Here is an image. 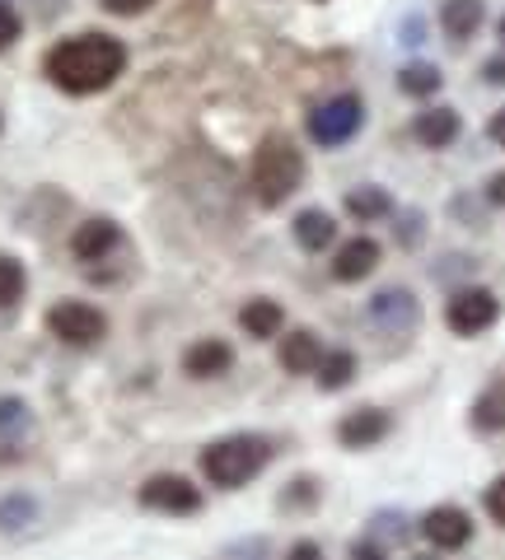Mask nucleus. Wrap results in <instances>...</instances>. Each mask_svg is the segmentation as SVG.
Masks as SVG:
<instances>
[{"instance_id":"1","label":"nucleus","mask_w":505,"mask_h":560,"mask_svg":"<svg viewBox=\"0 0 505 560\" xmlns=\"http://www.w3.org/2000/svg\"><path fill=\"white\" fill-rule=\"evenodd\" d=\"M127 70V43L113 38V33H76V38H61L57 47L43 57V75L57 84L61 94H103L108 84Z\"/></svg>"},{"instance_id":"2","label":"nucleus","mask_w":505,"mask_h":560,"mask_svg":"<svg viewBox=\"0 0 505 560\" xmlns=\"http://www.w3.org/2000/svg\"><path fill=\"white\" fill-rule=\"evenodd\" d=\"M249 183H253V197L263 201L267 210L286 206V197H295L305 183V154L290 136L282 131H267L253 150V164H249Z\"/></svg>"},{"instance_id":"3","label":"nucleus","mask_w":505,"mask_h":560,"mask_svg":"<svg viewBox=\"0 0 505 560\" xmlns=\"http://www.w3.org/2000/svg\"><path fill=\"white\" fill-rule=\"evenodd\" d=\"M197 463H202V477L211 486L239 490L272 463V440H263V434H225V440L202 448Z\"/></svg>"},{"instance_id":"4","label":"nucleus","mask_w":505,"mask_h":560,"mask_svg":"<svg viewBox=\"0 0 505 560\" xmlns=\"http://www.w3.org/2000/svg\"><path fill=\"white\" fill-rule=\"evenodd\" d=\"M360 127H365V103H360V94L323 98L319 108H313V113L305 117L309 140H313V145H323V150L346 145V140H352Z\"/></svg>"},{"instance_id":"5","label":"nucleus","mask_w":505,"mask_h":560,"mask_svg":"<svg viewBox=\"0 0 505 560\" xmlns=\"http://www.w3.org/2000/svg\"><path fill=\"white\" fill-rule=\"evenodd\" d=\"M47 331L57 337L61 346H99L103 337H108V313L84 304V300H61L47 308Z\"/></svg>"},{"instance_id":"6","label":"nucleus","mask_w":505,"mask_h":560,"mask_svg":"<svg viewBox=\"0 0 505 560\" xmlns=\"http://www.w3.org/2000/svg\"><path fill=\"white\" fill-rule=\"evenodd\" d=\"M496 318H501V300L486 285H463L445 304V323L455 337H482L486 327H496Z\"/></svg>"},{"instance_id":"7","label":"nucleus","mask_w":505,"mask_h":560,"mask_svg":"<svg viewBox=\"0 0 505 560\" xmlns=\"http://www.w3.org/2000/svg\"><path fill=\"white\" fill-rule=\"evenodd\" d=\"M141 504L154 514H173V518H183V514H197L202 510V490L187 481V477H173V471H160V477H150L141 486Z\"/></svg>"},{"instance_id":"8","label":"nucleus","mask_w":505,"mask_h":560,"mask_svg":"<svg viewBox=\"0 0 505 560\" xmlns=\"http://www.w3.org/2000/svg\"><path fill=\"white\" fill-rule=\"evenodd\" d=\"M365 318H370L379 331H389V337H403V331L416 327V318H422V308H416V294L403 290V285H389L379 290L370 304H365Z\"/></svg>"},{"instance_id":"9","label":"nucleus","mask_w":505,"mask_h":560,"mask_svg":"<svg viewBox=\"0 0 505 560\" xmlns=\"http://www.w3.org/2000/svg\"><path fill=\"white\" fill-rule=\"evenodd\" d=\"M422 537L435 551H463L468 541H473V518H468L459 504H435L422 518Z\"/></svg>"},{"instance_id":"10","label":"nucleus","mask_w":505,"mask_h":560,"mask_svg":"<svg viewBox=\"0 0 505 560\" xmlns=\"http://www.w3.org/2000/svg\"><path fill=\"white\" fill-rule=\"evenodd\" d=\"M389 430H393V420L379 407H356V411H346L337 420V440L346 448H375V444L389 440Z\"/></svg>"},{"instance_id":"11","label":"nucleus","mask_w":505,"mask_h":560,"mask_svg":"<svg viewBox=\"0 0 505 560\" xmlns=\"http://www.w3.org/2000/svg\"><path fill=\"white\" fill-rule=\"evenodd\" d=\"M234 370V346L220 337H202L183 350V374L187 378H225Z\"/></svg>"},{"instance_id":"12","label":"nucleus","mask_w":505,"mask_h":560,"mask_svg":"<svg viewBox=\"0 0 505 560\" xmlns=\"http://www.w3.org/2000/svg\"><path fill=\"white\" fill-rule=\"evenodd\" d=\"M122 248V224L108 220V215H94V220H84L76 224V234H71V253L80 261H103L108 253Z\"/></svg>"},{"instance_id":"13","label":"nucleus","mask_w":505,"mask_h":560,"mask_svg":"<svg viewBox=\"0 0 505 560\" xmlns=\"http://www.w3.org/2000/svg\"><path fill=\"white\" fill-rule=\"evenodd\" d=\"M379 267V243L370 234H356V238H346L337 257H333V276L342 280V285H356V280H365Z\"/></svg>"},{"instance_id":"14","label":"nucleus","mask_w":505,"mask_h":560,"mask_svg":"<svg viewBox=\"0 0 505 560\" xmlns=\"http://www.w3.org/2000/svg\"><path fill=\"white\" fill-rule=\"evenodd\" d=\"M459 131H463V121L455 108H422L412 121L416 145H426V150H449L459 140Z\"/></svg>"},{"instance_id":"15","label":"nucleus","mask_w":505,"mask_h":560,"mask_svg":"<svg viewBox=\"0 0 505 560\" xmlns=\"http://www.w3.org/2000/svg\"><path fill=\"white\" fill-rule=\"evenodd\" d=\"M290 230H295V243H300L305 253H323V248H333L337 243V220L328 215V210H319V206L300 210Z\"/></svg>"},{"instance_id":"16","label":"nucleus","mask_w":505,"mask_h":560,"mask_svg":"<svg viewBox=\"0 0 505 560\" xmlns=\"http://www.w3.org/2000/svg\"><path fill=\"white\" fill-rule=\"evenodd\" d=\"M319 355H323V346H319V337H313L309 327L286 331V337H282V350H276V360H282V370H286V374H313Z\"/></svg>"},{"instance_id":"17","label":"nucleus","mask_w":505,"mask_h":560,"mask_svg":"<svg viewBox=\"0 0 505 560\" xmlns=\"http://www.w3.org/2000/svg\"><path fill=\"white\" fill-rule=\"evenodd\" d=\"M482 24H486V5H482V0H445V5H440V28L455 43H468Z\"/></svg>"},{"instance_id":"18","label":"nucleus","mask_w":505,"mask_h":560,"mask_svg":"<svg viewBox=\"0 0 505 560\" xmlns=\"http://www.w3.org/2000/svg\"><path fill=\"white\" fill-rule=\"evenodd\" d=\"M239 327L249 331L253 341H272V337H282V327H286V313L276 300H249L239 308Z\"/></svg>"},{"instance_id":"19","label":"nucleus","mask_w":505,"mask_h":560,"mask_svg":"<svg viewBox=\"0 0 505 560\" xmlns=\"http://www.w3.org/2000/svg\"><path fill=\"white\" fill-rule=\"evenodd\" d=\"M342 206H346V215H352L356 224H375V220L393 215V197L385 187H352Z\"/></svg>"},{"instance_id":"20","label":"nucleus","mask_w":505,"mask_h":560,"mask_svg":"<svg viewBox=\"0 0 505 560\" xmlns=\"http://www.w3.org/2000/svg\"><path fill=\"white\" fill-rule=\"evenodd\" d=\"M313 378H319L323 393H342L356 378V355L352 350H323L319 364H313Z\"/></svg>"},{"instance_id":"21","label":"nucleus","mask_w":505,"mask_h":560,"mask_svg":"<svg viewBox=\"0 0 505 560\" xmlns=\"http://www.w3.org/2000/svg\"><path fill=\"white\" fill-rule=\"evenodd\" d=\"M440 84H445V75H440V66H431V61H412L398 70V90L408 98H431V94H440Z\"/></svg>"},{"instance_id":"22","label":"nucleus","mask_w":505,"mask_h":560,"mask_svg":"<svg viewBox=\"0 0 505 560\" xmlns=\"http://www.w3.org/2000/svg\"><path fill=\"white\" fill-rule=\"evenodd\" d=\"M473 430H482V434H496V430H505V383H492L478 401H473Z\"/></svg>"},{"instance_id":"23","label":"nucleus","mask_w":505,"mask_h":560,"mask_svg":"<svg viewBox=\"0 0 505 560\" xmlns=\"http://www.w3.org/2000/svg\"><path fill=\"white\" fill-rule=\"evenodd\" d=\"M370 533L379 547L385 551H393V547H408V537H412V528H408V514H393V510H379L375 518H370Z\"/></svg>"},{"instance_id":"24","label":"nucleus","mask_w":505,"mask_h":560,"mask_svg":"<svg viewBox=\"0 0 505 560\" xmlns=\"http://www.w3.org/2000/svg\"><path fill=\"white\" fill-rule=\"evenodd\" d=\"M24 290H28V271H24V261L0 257V308H14V304L24 300Z\"/></svg>"},{"instance_id":"25","label":"nucleus","mask_w":505,"mask_h":560,"mask_svg":"<svg viewBox=\"0 0 505 560\" xmlns=\"http://www.w3.org/2000/svg\"><path fill=\"white\" fill-rule=\"evenodd\" d=\"M33 518H38V504H33L28 495L0 500V533H20V528H28Z\"/></svg>"},{"instance_id":"26","label":"nucleus","mask_w":505,"mask_h":560,"mask_svg":"<svg viewBox=\"0 0 505 560\" xmlns=\"http://www.w3.org/2000/svg\"><path fill=\"white\" fill-rule=\"evenodd\" d=\"M28 430V407L24 397H0V440H14V434Z\"/></svg>"},{"instance_id":"27","label":"nucleus","mask_w":505,"mask_h":560,"mask_svg":"<svg viewBox=\"0 0 505 560\" xmlns=\"http://www.w3.org/2000/svg\"><path fill=\"white\" fill-rule=\"evenodd\" d=\"M20 33H24L20 10H14L10 0H0V51H10L14 43H20Z\"/></svg>"},{"instance_id":"28","label":"nucleus","mask_w":505,"mask_h":560,"mask_svg":"<svg viewBox=\"0 0 505 560\" xmlns=\"http://www.w3.org/2000/svg\"><path fill=\"white\" fill-rule=\"evenodd\" d=\"M393 234L403 248H416L422 243V210H403V224H393Z\"/></svg>"},{"instance_id":"29","label":"nucleus","mask_w":505,"mask_h":560,"mask_svg":"<svg viewBox=\"0 0 505 560\" xmlns=\"http://www.w3.org/2000/svg\"><path fill=\"white\" fill-rule=\"evenodd\" d=\"M99 5L108 14H117V20H136V14H146L154 0H99Z\"/></svg>"},{"instance_id":"30","label":"nucleus","mask_w":505,"mask_h":560,"mask_svg":"<svg viewBox=\"0 0 505 560\" xmlns=\"http://www.w3.org/2000/svg\"><path fill=\"white\" fill-rule=\"evenodd\" d=\"M486 514H492L505 528V477H496L492 486H486Z\"/></svg>"},{"instance_id":"31","label":"nucleus","mask_w":505,"mask_h":560,"mask_svg":"<svg viewBox=\"0 0 505 560\" xmlns=\"http://www.w3.org/2000/svg\"><path fill=\"white\" fill-rule=\"evenodd\" d=\"M313 495H319V486H313V481H295V490H290V495H282V504H286V510H305V504H313Z\"/></svg>"},{"instance_id":"32","label":"nucleus","mask_w":505,"mask_h":560,"mask_svg":"<svg viewBox=\"0 0 505 560\" xmlns=\"http://www.w3.org/2000/svg\"><path fill=\"white\" fill-rule=\"evenodd\" d=\"M482 80H486V84H505V51H501V57H486Z\"/></svg>"},{"instance_id":"33","label":"nucleus","mask_w":505,"mask_h":560,"mask_svg":"<svg viewBox=\"0 0 505 560\" xmlns=\"http://www.w3.org/2000/svg\"><path fill=\"white\" fill-rule=\"evenodd\" d=\"M486 206H505V173L486 178Z\"/></svg>"},{"instance_id":"34","label":"nucleus","mask_w":505,"mask_h":560,"mask_svg":"<svg viewBox=\"0 0 505 560\" xmlns=\"http://www.w3.org/2000/svg\"><path fill=\"white\" fill-rule=\"evenodd\" d=\"M486 136H492L496 145L505 150V108H496V113H492V121H486Z\"/></svg>"},{"instance_id":"35","label":"nucleus","mask_w":505,"mask_h":560,"mask_svg":"<svg viewBox=\"0 0 505 560\" xmlns=\"http://www.w3.org/2000/svg\"><path fill=\"white\" fill-rule=\"evenodd\" d=\"M403 43H408V47L422 43V20H408V24H403Z\"/></svg>"},{"instance_id":"36","label":"nucleus","mask_w":505,"mask_h":560,"mask_svg":"<svg viewBox=\"0 0 505 560\" xmlns=\"http://www.w3.org/2000/svg\"><path fill=\"white\" fill-rule=\"evenodd\" d=\"M290 556H319V547H313V541H295Z\"/></svg>"},{"instance_id":"37","label":"nucleus","mask_w":505,"mask_h":560,"mask_svg":"<svg viewBox=\"0 0 505 560\" xmlns=\"http://www.w3.org/2000/svg\"><path fill=\"white\" fill-rule=\"evenodd\" d=\"M496 33H501V43H505V14H501V24H496Z\"/></svg>"},{"instance_id":"38","label":"nucleus","mask_w":505,"mask_h":560,"mask_svg":"<svg viewBox=\"0 0 505 560\" xmlns=\"http://www.w3.org/2000/svg\"><path fill=\"white\" fill-rule=\"evenodd\" d=\"M0 127H5V117H0Z\"/></svg>"}]
</instances>
